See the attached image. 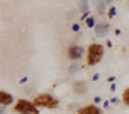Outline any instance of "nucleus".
Wrapping results in <instances>:
<instances>
[{"label": "nucleus", "instance_id": "nucleus-13", "mask_svg": "<svg viewBox=\"0 0 129 114\" xmlns=\"http://www.w3.org/2000/svg\"><path fill=\"white\" fill-rule=\"evenodd\" d=\"M77 69H78V65H72V66H71V74H74Z\"/></svg>", "mask_w": 129, "mask_h": 114}, {"label": "nucleus", "instance_id": "nucleus-7", "mask_svg": "<svg viewBox=\"0 0 129 114\" xmlns=\"http://www.w3.org/2000/svg\"><path fill=\"white\" fill-rule=\"evenodd\" d=\"M107 32H108V26H107V24H99V26H96V35L98 36H105Z\"/></svg>", "mask_w": 129, "mask_h": 114}, {"label": "nucleus", "instance_id": "nucleus-3", "mask_svg": "<svg viewBox=\"0 0 129 114\" xmlns=\"http://www.w3.org/2000/svg\"><path fill=\"white\" fill-rule=\"evenodd\" d=\"M102 54H104V48H102V45H99V44H93V45H90V48H89V56H87V62H89V65H96L98 62L102 59Z\"/></svg>", "mask_w": 129, "mask_h": 114}, {"label": "nucleus", "instance_id": "nucleus-10", "mask_svg": "<svg viewBox=\"0 0 129 114\" xmlns=\"http://www.w3.org/2000/svg\"><path fill=\"white\" fill-rule=\"evenodd\" d=\"M98 11H99V14L105 12V3H104V2H99V3H98Z\"/></svg>", "mask_w": 129, "mask_h": 114}, {"label": "nucleus", "instance_id": "nucleus-1", "mask_svg": "<svg viewBox=\"0 0 129 114\" xmlns=\"http://www.w3.org/2000/svg\"><path fill=\"white\" fill-rule=\"evenodd\" d=\"M33 104L36 107H42V108H56L59 105L57 99H54L51 95H39L35 98Z\"/></svg>", "mask_w": 129, "mask_h": 114}, {"label": "nucleus", "instance_id": "nucleus-5", "mask_svg": "<svg viewBox=\"0 0 129 114\" xmlns=\"http://www.w3.org/2000/svg\"><path fill=\"white\" fill-rule=\"evenodd\" d=\"M68 54H69L71 59H80V57L83 56V48H81V47H78V45L71 47V48H69V51H68Z\"/></svg>", "mask_w": 129, "mask_h": 114}, {"label": "nucleus", "instance_id": "nucleus-4", "mask_svg": "<svg viewBox=\"0 0 129 114\" xmlns=\"http://www.w3.org/2000/svg\"><path fill=\"white\" fill-rule=\"evenodd\" d=\"M78 114H102V111L95 105H87V107L78 110Z\"/></svg>", "mask_w": 129, "mask_h": 114}, {"label": "nucleus", "instance_id": "nucleus-2", "mask_svg": "<svg viewBox=\"0 0 129 114\" xmlns=\"http://www.w3.org/2000/svg\"><path fill=\"white\" fill-rule=\"evenodd\" d=\"M15 111L20 114H39L36 105L30 102V101H26V99H20L15 105Z\"/></svg>", "mask_w": 129, "mask_h": 114}, {"label": "nucleus", "instance_id": "nucleus-8", "mask_svg": "<svg viewBox=\"0 0 129 114\" xmlns=\"http://www.w3.org/2000/svg\"><path fill=\"white\" fill-rule=\"evenodd\" d=\"M74 90L77 93H84L86 92V84L84 83H77V84L74 86Z\"/></svg>", "mask_w": 129, "mask_h": 114}, {"label": "nucleus", "instance_id": "nucleus-9", "mask_svg": "<svg viewBox=\"0 0 129 114\" xmlns=\"http://www.w3.org/2000/svg\"><path fill=\"white\" fill-rule=\"evenodd\" d=\"M123 102H125L126 105H129V87L123 92Z\"/></svg>", "mask_w": 129, "mask_h": 114}, {"label": "nucleus", "instance_id": "nucleus-6", "mask_svg": "<svg viewBox=\"0 0 129 114\" xmlns=\"http://www.w3.org/2000/svg\"><path fill=\"white\" fill-rule=\"evenodd\" d=\"M0 102H2V105H9V104H12V96L6 92H0Z\"/></svg>", "mask_w": 129, "mask_h": 114}, {"label": "nucleus", "instance_id": "nucleus-12", "mask_svg": "<svg viewBox=\"0 0 129 114\" xmlns=\"http://www.w3.org/2000/svg\"><path fill=\"white\" fill-rule=\"evenodd\" d=\"M81 9L83 11H87V0H83L81 2Z\"/></svg>", "mask_w": 129, "mask_h": 114}, {"label": "nucleus", "instance_id": "nucleus-14", "mask_svg": "<svg viewBox=\"0 0 129 114\" xmlns=\"http://www.w3.org/2000/svg\"><path fill=\"white\" fill-rule=\"evenodd\" d=\"M72 28H74L75 32H78V30H80V26H77V24H74V27H72Z\"/></svg>", "mask_w": 129, "mask_h": 114}, {"label": "nucleus", "instance_id": "nucleus-11", "mask_svg": "<svg viewBox=\"0 0 129 114\" xmlns=\"http://www.w3.org/2000/svg\"><path fill=\"white\" fill-rule=\"evenodd\" d=\"M87 26L89 27H93L95 26V18H87Z\"/></svg>", "mask_w": 129, "mask_h": 114}]
</instances>
